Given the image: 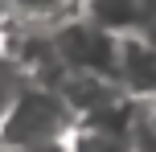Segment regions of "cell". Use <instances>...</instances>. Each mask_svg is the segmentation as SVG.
Listing matches in <instances>:
<instances>
[{
  "label": "cell",
  "instance_id": "5b68a950",
  "mask_svg": "<svg viewBox=\"0 0 156 152\" xmlns=\"http://www.w3.org/2000/svg\"><path fill=\"white\" fill-rule=\"evenodd\" d=\"M74 0H4V16H16L25 25H41V21H58Z\"/></svg>",
  "mask_w": 156,
  "mask_h": 152
},
{
  "label": "cell",
  "instance_id": "7a4b0ae2",
  "mask_svg": "<svg viewBox=\"0 0 156 152\" xmlns=\"http://www.w3.org/2000/svg\"><path fill=\"white\" fill-rule=\"evenodd\" d=\"M54 54L66 62V70H99L107 78H115V33L86 21H62L54 33Z\"/></svg>",
  "mask_w": 156,
  "mask_h": 152
},
{
  "label": "cell",
  "instance_id": "6da1fadb",
  "mask_svg": "<svg viewBox=\"0 0 156 152\" xmlns=\"http://www.w3.org/2000/svg\"><path fill=\"white\" fill-rule=\"evenodd\" d=\"M74 128V111L62 103L54 87H37V82H21L12 95L4 119H0V144L8 148H49L66 144Z\"/></svg>",
  "mask_w": 156,
  "mask_h": 152
},
{
  "label": "cell",
  "instance_id": "ba28073f",
  "mask_svg": "<svg viewBox=\"0 0 156 152\" xmlns=\"http://www.w3.org/2000/svg\"><path fill=\"white\" fill-rule=\"evenodd\" d=\"M0 16H4V0H0Z\"/></svg>",
  "mask_w": 156,
  "mask_h": 152
},
{
  "label": "cell",
  "instance_id": "3957f363",
  "mask_svg": "<svg viewBox=\"0 0 156 152\" xmlns=\"http://www.w3.org/2000/svg\"><path fill=\"white\" fill-rule=\"evenodd\" d=\"M115 82L127 99H148L156 90V41L140 29L115 33Z\"/></svg>",
  "mask_w": 156,
  "mask_h": 152
},
{
  "label": "cell",
  "instance_id": "8992f818",
  "mask_svg": "<svg viewBox=\"0 0 156 152\" xmlns=\"http://www.w3.org/2000/svg\"><path fill=\"white\" fill-rule=\"evenodd\" d=\"M21 70H16V62L0 49V119H4V111H8V103H12V95L21 90Z\"/></svg>",
  "mask_w": 156,
  "mask_h": 152
},
{
  "label": "cell",
  "instance_id": "52a82bcc",
  "mask_svg": "<svg viewBox=\"0 0 156 152\" xmlns=\"http://www.w3.org/2000/svg\"><path fill=\"white\" fill-rule=\"evenodd\" d=\"M152 103H144V99H140V103H144V115H148V123H152V132H156V90H152Z\"/></svg>",
  "mask_w": 156,
  "mask_h": 152
},
{
  "label": "cell",
  "instance_id": "277c9868",
  "mask_svg": "<svg viewBox=\"0 0 156 152\" xmlns=\"http://www.w3.org/2000/svg\"><path fill=\"white\" fill-rule=\"evenodd\" d=\"M148 4L152 0H86V16L111 33H127V29H144Z\"/></svg>",
  "mask_w": 156,
  "mask_h": 152
}]
</instances>
